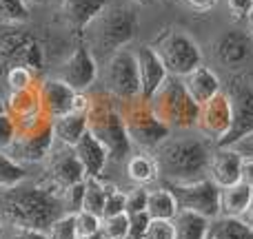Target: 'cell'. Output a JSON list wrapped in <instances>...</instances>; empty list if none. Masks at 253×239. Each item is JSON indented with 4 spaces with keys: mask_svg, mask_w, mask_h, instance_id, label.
<instances>
[{
    "mask_svg": "<svg viewBox=\"0 0 253 239\" xmlns=\"http://www.w3.org/2000/svg\"><path fill=\"white\" fill-rule=\"evenodd\" d=\"M129 222H131L129 239H144V235H147V226H149V222H151V217L147 215V210H144V213L129 215Z\"/></svg>",
    "mask_w": 253,
    "mask_h": 239,
    "instance_id": "7bdbcfd3",
    "label": "cell"
},
{
    "mask_svg": "<svg viewBox=\"0 0 253 239\" xmlns=\"http://www.w3.org/2000/svg\"><path fill=\"white\" fill-rule=\"evenodd\" d=\"M7 113V106H4V100H0V115Z\"/></svg>",
    "mask_w": 253,
    "mask_h": 239,
    "instance_id": "816d5d0a",
    "label": "cell"
},
{
    "mask_svg": "<svg viewBox=\"0 0 253 239\" xmlns=\"http://www.w3.org/2000/svg\"><path fill=\"white\" fill-rule=\"evenodd\" d=\"M27 2H36V4H40V2H47V0H27Z\"/></svg>",
    "mask_w": 253,
    "mask_h": 239,
    "instance_id": "db71d44e",
    "label": "cell"
},
{
    "mask_svg": "<svg viewBox=\"0 0 253 239\" xmlns=\"http://www.w3.org/2000/svg\"><path fill=\"white\" fill-rule=\"evenodd\" d=\"M126 177L131 179L138 186L144 184H151L160 177V169H158V162L153 157V153H135V155L126 157Z\"/></svg>",
    "mask_w": 253,
    "mask_h": 239,
    "instance_id": "484cf974",
    "label": "cell"
},
{
    "mask_svg": "<svg viewBox=\"0 0 253 239\" xmlns=\"http://www.w3.org/2000/svg\"><path fill=\"white\" fill-rule=\"evenodd\" d=\"M38 75L34 71H29L27 67H13V69L7 71L4 75V82H7V89L9 91H22V89H29L38 82Z\"/></svg>",
    "mask_w": 253,
    "mask_h": 239,
    "instance_id": "836d02e7",
    "label": "cell"
},
{
    "mask_svg": "<svg viewBox=\"0 0 253 239\" xmlns=\"http://www.w3.org/2000/svg\"><path fill=\"white\" fill-rule=\"evenodd\" d=\"M240 182L249 184L253 188V155H242V166H240Z\"/></svg>",
    "mask_w": 253,
    "mask_h": 239,
    "instance_id": "bcb514c9",
    "label": "cell"
},
{
    "mask_svg": "<svg viewBox=\"0 0 253 239\" xmlns=\"http://www.w3.org/2000/svg\"><path fill=\"white\" fill-rule=\"evenodd\" d=\"M240 166H242V153L233 146H218L211 151L209 157V179L218 188H229L240 182Z\"/></svg>",
    "mask_w": 253,
    "mask_h": 239,
    "instance_id": "d6986e66",
    "label": "cell"
},
{
    "mask_svg": "<svg viewBox=\"0 0 253 239\" xmlns=\"http://www.w3.org/2000/svg\"><path fill=\"white\" fill-rule=\"evenodd\" d=\"M89 133L107 148L109 157L114 160H126L131 153V142L125 129L120 102L111 93L102 89L100 93L89 96V111H87Z\"/></svg>",
    "mask_w": 253,
    "mask_h": 239,
    "instance_id": "277c9868",
    "label": "cell"
},
{
    "mask_svg": "<svg viewBox=\"0 0 253 239\" xmlns=\"http://www.w3.org/2000/svg\"><path fill=\"white\" fill-rule=\"evenodd\" d=\"M65 213L62 191L51 182H22L13 188L0 191V224L2 226L47 231Z\"/></svg>",
    "mask_w": 253,
    "mask_h": 239,
    "instance_id": "6da1fadb",
    "label": "cell"
},
{
    "mask_svg": "<svg viewBox=\"0 0 253 239\" xmlns=\"http://www.w3.org/2000/svg\"><path fill=\"white\" fill-rule=\"evenodd\" d=\"M16 139V122L9 113L0 115V151H7Z\"/></svg>",
    "mask_w": 253,
    "mask_h": 239,
    "instance_id": "60d3db41",
    "label": "cell"
},
{
    "mask_svg": "<svg viewBox=\"0 0 253 239\" xmlns=\"http://www.w3.org/2000/svg\"><path fill=\"white\" fill-rule=\"evenodd\" d=\"M51 122H53V137H56V142L62 144V146H71V148L80 142V137L89 129L87 113H74V111H69V113L60 115V118H56Z\"/></svg>",
    "mask_w": 253,
    "mask_h": 239,
    "instance_id": "cb8c5ba5",
    "label": "cell"
},
{
    "mask_svg": "<svg viewBox=\"0 0 253 239\" xmlns=\"http://www.w3.org/2000/svg\"><path fill=\"white\" fill-rule=\"evenodd\" d=\"M138 34V13L131 4H107L83 31V42L98 62H105L111 53L125 49Z\"/></svg>",
    "mask_w": 253,
    "mask_h": 239,
    "instance_id": "3957f363",
    "label": "cell"
},
{
    "mask_svg": "<svg viewBox=\"0 0 253 239\" xmlns=\"http://www.w3.org/2000/svg\"><path fill=\"white\" fill-rule=\"evenodd\" d=\"M44 56L42 42L34 34L22 29H9L0 34V78L7 75L13 67H27L36 75L44 69Z\"/></svg>",
    "mask_w": 253,
    "mask_h": 239,
    "instance_id": "9c48e42d",
    "label": "cell"
},
{
    "mask_svg": "<svg viewBox=\"0 0 253 239\" xmlns=\"http://www.w3.org/2000/svg\"><path fill=\"white\" fill-rule=\"evenodd\" d=\"M149 106L151 111L158 115V120L165 122L171 131L173 129H196L198 122V111L200 106L191 100V96L187 93L182 84V78H169L162 82V87L158 89L156 93L149 100Z\"/></svg>",
    "mask_w": 253,
    "mask_h": 239,
    "instance_id": "5b68a950",
    "label": "cell"
},
{
    "mask_svg": "<svg viewBox=\"0 0 253 239\" xmlns=\"http://www.w3.org/2000/svg\"><path fill=\"white\" fill-rule=\"evenodd\" d=\"M151 47L160 56L167 73L173 78H184L196 67L202 65V51L196 44V40L175 27H165L153 38Z\"/></svg>",
    "mask_w": 253,
    "mask_h": 239,
    "instance_id": "8992f818",
    "label": "cell"
},
{
    "mask_svg": "<svg viewBox=\"0 0 253 239\" xmlns=\"http://www.w3.org/2000/svg\"><path fill=\"white\" fill-rule=\"evenodd\" d=\"M74 219H76V235H78V239L96 235L102 228V217L89 213V210H78V213H74Z\"/></svg>",
    "mask_w": 253,
    "mask_h": 239,
    "instance_id": "e575fe53",
    "label": "cell"
},
{
    "mask_svg": "<svg viewBox=\"0 0 253 239\" xmlns=\"http://www.w3.org/2000/svg\"><path fill=\"white\" fill-rule=\"evenodd\" d=\"M153 157L158 162L160 175L169 179V184H189L207 177L211 144L200 133L180 135V137L169 135L153 151Z\"/></svg>",
    "mask_w": 253,
    "mask_h": 239,
    "instance_id": "7a4b0ae2",
    "label": "cell"
},
{
    "mask_svg": "<svg viewBox=\"0 0 253 239\" xmlns=\"http://www.w3.org/2000/svg\"><path fill=\"white\" fill-rule=\"evenodd\" d=\"M253 202V188L245 182H238L229 188H220V215L242 217Z\"/></svg>",
    "mask_w": 253,
    "mask_h": 239,
    "instance_id": "d4e9b609",
    "label": "cell"
},
{
    "mask_svg": "<svg viewBox=\"0 0 253 239\" xmlns=\"http://www.w3.org/2000/svg\"><path fill=\"white\" fill-rule=\"evenodd\" d=\"M227 9L236 22H247L253 13V0H227Z\"/></svg>",
    "mask_w": 253,
    "mask_h": 239,
    "instance_id": "b9f144b4",
    "label": "cell"
},
{
    "mask_svg": "<svg viewBox=\"0 0 253 239\" xmlns=\"http://www.w3.org/2000/svg\"><path fill=\"white\" fill-rule=\"evenodd\" d=\"M196 129L202 137L213 139L215 144L222 142L224 135L231 129V104H229L227 93L220 91L215 98H211L209 102L200 106Z\"/></svg>",
    "mask_w": 253,
    "mask_h": 239,
    "instance_id": "5bb4252c",
    "label": "cell"
},
{
    "mask_svg": "<svg viewBox=\"0 0 253 239\" xmlns=\"http://www.w3.org/2000/svg\"><path fill=\"white\" fill-rule=\"evenodd\" d=\"M111 0H60V16L62 22L74 34H80L89 27V22L109 4Z\"/></svg>",
    "mask_w": 253,
    "mask_h": 239,
    "instance_id": "ffe728a7",
    "label": "cell"
},
{
    "mask_svg": "<svg viewBox=\"0 0 253 239\" xmlns=\"http://www.w3.org/2000/svg\"><path fill=\"white\" fill-rule=\"evenodd\" d=\"M83 200H84V182L74 184L71 188L62 191V204H65L67 213H78V210H83Z\"/></svg>",
    "mask_w": 253,
    "mask_h": 239,
    "instance_id": "f35d334b",
    "label": "cell"
},
{
    "mask_svg": "<svg viewBox=\"0 0 253 239\" xmlns=\"http://www.w3.org/2000/svg\"><path fill=\"white\" fill-rule=\"evenodd\" d=\"M211 219L202 217L191 210H178L173 217L175 226V239H207V231H209Z\"/></svg>",
    "mask_w": 253,
    "mask_h": 239,
    "instance_id": "4316f807",
    "label": "cell"
},
{
    "mask_svg": "<svg viewBox=\"0 0 253 239\" xmlns=\"http://www.w3.org/2000/svg\"><path fill=\"white\" fill-rule=\"evenodd\" d=\"M27 179V166L18 164L13 157L7 155V151H0V191L13 188Z\"/></svg>",
    "mask_w": 253,
    "mask_h": 239,
    "instance_id": "4dcf8cb0",
    "label": "cell"
},
{
    "mask_svg": "<svg viewBox=\"0 0 253 239\" xmlns=\"http://www.w3.org/2000/svg\"><path fill=\"white\" fill-rule=\"evenodd\" d=\"M47 237L49 239H78L76 235V219L74 213H65L47 228Z\"/></svg>",
    "mask_w": 253,
    "mask_h": 239,
    "instance_id": "d590c367",
    "label": "cell"
},
{
    "mask_svg": "<svg viewBox=\"0 0 253 239\" xmlns=\"http://www.w3.org/2000/svg\"><path fill=\"white\" fill-rule=\"evenodd\" d=\"M242 222H245L247 224V226H249L251 228V231H253V202H251V204H249V208H247L245 210V215H242Z\"/></svg>",
    "mask_w": 253,
    "mask_h": 239,
    "instance_id": "7dc6e473",
    "label": "cell"
},
{
    "mask_svg": "<svg viewBox=\"0 0 253 239\" xmlns=\"http://www.w3.org/2000/svg\"><path fill=\"white\" fill-rule=\"evenodd\" d=\"M247 31H249V35L253 38V13L249 16V20H247Z\"/></svg>",
    "mask_w": 253,
    "mask_h": 239,
    "instance_id": "681fc988",
    "label": "cell"
},
{
    "mask_svg": "<svg viewBox=\"0 0 253 239\" xmlns=\"http://www.w3.org/2000/svg\"><path fill=\"white\" fill-rule=\"evenodd\" d=\"M84 239H107L102 233H96V235H89V237H84Z\"/></svg>",
    "mask_w": 253,
    "mask_h": 239,
    "instance_id": "f907efd6",
    "label": "cell"
},
{
    "mask_svg": "<svg viewBox=\"0 0 253 239\" xmlns=\"http://www.w3.org/2000/svg\"><path fill=\"white\" fill-rule=\"evenodd\" d=\"M47 171H49V182L53 186H58L60 191H67L74 184H80L87 179L83 171V164L76 157L74 148L71 146H62V144H53V148L47 155Z\"/></svg>",
    "mask_w": 253,
    "mask_h": 239,
    "instance_id": "9a60e30c",
    "label": "cell"
},
{
    "mask_svg": "<svg viewBox=\"0 0 253 239\" xmlns=\"http://www.w3.org/2000/svg\"><path fill=\"white\" fill-rule=\"evenodd\" d=\"M100 233L107 239H129V235H131L129 215L120 213V215H114V217H105L102 219Z\"/></svg>",
    "mask_w": 253,
    "mask_h": 239,
    "instance_id": "d6a6232c",
    "label": "cell"
},
{
    "mask_svg": "<svg viewBox=\"0 0 253 239\" xmlns=\"http://www.w3.org/2000/svg\"><path fill=\"white\" fill-rule=\"evenodd\" d=\"M144 239H175L173 219H151Z\"/></svg>",
    "mask_w": 253,
    "mask_h": 239,
    "instance_id": "74e56055",
    "label": "cell"
},
{
    "mask_svg": "<svg viewBox=\"0 0 253 239\" xmlns=\"http://www.w3.org/2000/svg\"><path fill=\"white\" fill-rule=\"evenodd\" d=\"M147 197H149V188L144 186H133L126 193V215H135V213H144L147 210Z\"/></svg>",
    "mask_w": 253,
    "mask_h": 239,
    "instance_id": "ab89813d",
    "label": "cell"
},
{
    "mask_svg": "<svg viewBox=\"0 0 253 239\" xmlns=\"http://www.w3.org/2000/svg\"><path fill=\"white\" fill-rule=\"evenodd\" d=\"M29 20V2L27 0H0V25L18 27Z\"/></svg>",
    "mask_w": 253,
    "mask_h": 239,
    "instance_id": "1f68e13d",
    "label": "cell"
},
{
    "mask_svg": "<svg viewBox=\"0 0 253 239\" xmlns=\"http://www.w3.org/2000/svg\"><path fill=\"white\" fill-rule=\"evenodd\" d=\"M53 144H56L53 122L44 113H40L31 120L16 122V139L7 148V155L13 157L22 166L40 164L47 160Z\"/></svg>",
    "mask_w": 253,
    "mask_h": 239,
    "instance_id": "52a82bcc",
    "label": "cell"
},
{
    "mask_svg": "<svg viewBox=\"0 0 253 239\" xmlns=\"http://www.w3.org/2000/svg\"><path fill=\"white\" fill-rule=\"evenodd\" d=\"M126 213V193L120 191L118 186H111L107 191V200H105V208H102V219L105 217H114V215Z\"/></svg>",
    "mask_w": 253,
    "mask_h": 239,
    "instance_id": "8d00e7d4",
    "label": "cell"
},
{
    "mask_svg": "<svg viewBox=\"0 0 253 239\" xmlns=\"http://www.w3.org/2000/svg\"><path fill=\"white\" fill-rule=\"evenodd\" d=\"M178 202L169 188H153L147 197V215L151 219H173L178 215Z\"/></svg>",
    "mask_w": 253,
    "mask_h": 239,
    "instance_id": "f1b7e54d",
    "label": "cell"
},
{
    "mask_svg": "<svg viewBox=\"0 0 253 239\" xmlns=\"http://www.w3.org/2000/svg\"><path fill=\"white\" fill-rule=\"evenodd\" d=\"M120 111H123L125 129L131 146H138L142 153H153L171 135L169 126L158 120L149 102L140 100V98L120 104Z\"/></svg>",
    "mask_w": 253,
    "mask_h": 239,
    "instance_id": "ba28073f",
    "label": "cell"
},
{
    "mask_svg": "<svg viewBox=\"0 0 253 239\" xmlns=\"http://www.w3.org/2000/svg\"><path fill=\"white\" fill-rule=\"evenodd\" d=\"M38 93H40V109H42V113L49 120H56L71 111L78 91H74L60 78H42L38 80Z\"/></svg>",
    "mask_w": 253,
    "mask_h": 239,
    "instance_id": "e0dca14e",
    "label": "cell"
},
{
    "mask_svg": "<svg viewBox=\"0 0 253 239\" xmlns=\"http://www.w3.org/2000/svg\"><path fill=\"white\" fill-rule=\"evenodd\" d=\"M2 239H7V237H2Z\"/></svg>",
    "mask_w": 253,
    "mask_h": 239,
    "instance_id": "11a10c76",
    "label": "cell"
},
{
    "mask_svg": "<svg viewBox=\"0 0 253 239\" xmlns=\"http://www.w3.org/2000/svg\"><path fill=\"white\" fill-rule=\"evenodd\" d=\"M133 4H140V7H147V4H156L158 0H131Z\"/></svg>",
    "mask_w": 253,
    "mask_h": 239,
    "instance_id": "c3c4849f",
    "label": "cell"
},
{
    "mask_svg": "<svg viewBox=\"0 0 253 239\" xmlns=\"http://www.w3.org/2000/svg\"><path fill=\"white\" fill-rule=\"evenodd\" d=\"M2 237H4V226L0 224V239H2Z\"/></svg>",
    "mask_w": 253,
    "mask_h": 239,
    "instance_id": "f5cc1de1",
    "label": "cell"
},
{
    "mask_svg": "<svg viewBox=\"0 0 253 239\" xmlns=\"http://www.w3.org/2000/svg\"><path fill=\"white\" fill-rule=\"evenodd\" d=\"M231 104V129L218 146H233L253 135V82L249 75H236L224 89Z\"/></svg>",
    "mask_w": 253,
    "mask_h": 239,
    "instance_id": "8fae6325",
    "label": "cell"
},
{
    "mask_svg": "<svg viewBox=\"0 0 253 239\" xmlns=\"http://www.w3.org/2000/svg\"><path fill=\"white\" fill-rule=\"evenodd\" d=\"M135 62H138V75H140V100L149 102L151 96L162 87L169 73L162 65L160 56L153 51L151 44H142L135 51Z\"/></svg>",
    "mask_w": 253,
    "mask_h": 239,
    "instance_id": "ac0fdd59",
    "label": "cell"
},
{
    "mask_svg": "<svg viewBox=\"0 0 253 239\" xmlns=\"http://www.w3.org/2000/svg\"><path fill=\"white\" fill-rule=\"evenodd\" d=\"M251 44L253 38L249 35V31L229 29L220 34L213 42V56L227 69H240L247 62V58L251 56Z\"/></svg>",
    "mask_w": 253,
    "mask_h": 239,
    "instance_id": "2e32d148",
    "label": "cell"
},
{
    "mask_svg": "<svg viewBox=\"0 0 253 239\" xmlns=\"http://www.w3.org/2000/svg\"><path fill=\"white\" fill-rule=\"evenodd\" d=\"M182 2L196 13H209L218 7V0H182Z\"/></svg>",
    "mask_w": 253,
    "mask_h": 239,
    "instance_id": "f6af8a7d",
    "label": "cell"
},
{
    "mask_svg": "<svg viewBox=\"0 0 253 239\" xmlns=\"http://www.w3.org/2000/svg\"><path fill=\"white\" fill-rule=\"evenodd\" d=\"M180 210H191L207 219L220 217V188L209 177L196 179L189 184H169Z\"/></svg>",
    "mask_w": 253,
    "mask_h": 239,
    "instance_id": "7c38bea8",
    "label": "cell"
},
{
    "mask_svg": "<svg viewBox=\"0 0 253 239\" xmlns=\"http://www.w3.org/2000/svg\"><path fill=\"white\" fill-rule=\"evenodd\" d=\"M207 239H253V231L240 217H215L211 219Z\"/></svg>",
    "mask_w": 253,
    "mask_h": 239,
    "instance_id": "83f0119b",
    "label": "cell"
},
{
    "mask_svg": "<svg viewBox=\"0 0 253 239\" xmlns=\"http://www.w3.org/2000/svg\"><path fill=\"white\" fill-rule=\"evenodd\" d=\"M182 84L198 106H202L205 102H209L211 98H215L222 91V82H220L218 73L211 67H205V65L196 67L191 73L184 75Z\"/></svg>",
    "mask_w": 253,
    "mask_h": 239,
    "instance_id": "44dd1931",
    "label": "cell"
},
{
    "mask_svg": "<svg viewBox=\"0 0 253 239\" xmlns=\"http://www.w3.org/2000/svg\"><path fill=\"white\" fill-rule=\"evenodd\" d=\"M7 239H49L44 231H34V228H11Z\"/></svg>",
    "mask_w": 253,
    "mask_h": 239,
    "instance_id": "ee69618b",
    "label": "cell"
},
{
    "mask_svg": "<svg viewBox=\"0 0 253 239\" xmlns=\"http://www.w3.org/2000/svg\"><path fill=\"white\" fill-rule=\"evenodd\" d=\"M74 153L80 160V164H83V171H84L87 177H100L102 171H105V166H107V162H109V153H107V148L102 146L89 131L74 146Z\"/></svg>",
    "mask_w": 253,
    "mask_h": 239,
    "instance_id": "7402d4cb",
    "label": "cell"
},
{
    "mask_svg": "<svg viewBox=\"0 0 253 239\" xmlns=\"http://www.w3.org/2000/svg\"><path fill=\"white\" fill-rule=\"evenodd\" d=\"M7 113L13 118V122H25L36 115L42 113L40 109V93H38V82L29 89L22 91H9V98L4 100Z\"/></svg>",
    "mask_w": 253,
    "mask_h": 239,
    "instance_id": "603a6c76",
    "label": "cell"
},
{
    "mask_svg": "<svg viewBox=\"0 0 253 239\" xmlns=\"http://www.w3.org/2000/svg\"><path fill=\"white\" fill-rule=\"evenodd\" d=\"M107 191L109 184L102 177H87L84 179V200H83V210H89L93 215L102 217V208H105Z\"/></svg>",
    "mask_w": 253,
    "mask_h": 239,
    "instance_id": "f546056e",
    "label": "cell"
},
{
    "mask_svg": "<svg viewBox=\"0 0 253 239\" xmlns=\"http://www.w3.org/2000/svg\"><path fill=\"white\" fill-rule=\"evenodd\" d=\"M102 84L105 91L111 93L120 104L140 98V75H138V62H135V51L129 49H118L102 62Z\"/></svg>",
    "mask_w": 253,
    "mask_h": 239,
    "instance_id": "30bf717a",
    "label": "cell"
},
{
    "mask_svg": "<svg viewBox=\"0 0 253 239\" xmlns=\"http://www.w3.org/2000/svg\"><path fill=\"white\" fill-rule=\"evenodd\" d=\"M65 84H69L74 91L87 93V89H91V84L98 78V60L93 58V53L89 51V47L84 42H80L74 51L69 53L65 62L58 69V75Z\"/></svg>",
    "mask_w": 253,
    "mask_h": 239,
    "instance_id": "4fadbf2b",
    "label": "cell"
}]
</instances>
